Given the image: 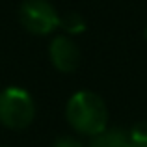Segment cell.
<instances>
[{
  "label": "cell",
  "instance_id": "cell-1",
  "mask_svg": "<svg viewBox=\"0 0 147 147\" xmlns=\"http://www.w3.org/2000/svg\"><path fill=\"white\" fill-rule=\"evenodd\" d=\"M67 121L76 132L86 136H97L106 129L108 110L104 100L93 91H78L67 102Z\"/></svg>",
  "mask_w": 147,
  "mask_h": 147
},
{
  "label": "cell",
  "instance_id": "cell-2",
  "mask_svg": "<svg viewBox=\"0 0 147 147\" xmlns=\"http://www.w3.org/2000/svg\"><path fill=\"white\" fill-rule=\"evenodd\" d=\"M34 100L21 88H7L0 93V121L9 129H26L34 121Z\"/></svg>",
  "mask_w": 147,
  "mask_h": 147
},
{
  "label": "cell",
  "instance_id": "cell-3",
  "mask_svg": "<svg viewBox=\"0 0 147 147\" xmlns=\"http://www.w3.org/2000/svg\"><path fill=\"white\" fill-rule=\"evenodd\" d=\"M21 22L28 32L47 36L60 26V15L47 0H26L19 9Z\"/></svg>",
  "mask_w": 147,
  "mask_h": 147
},
{
  "label": "cell",
  "instance_id": "cell-4",
  "mask_svg": "<svg viewBox=\"0 0 147 147\" xmlns=\"http://www.w3.org/2000/svg\"><path fill=\"white\" fill-rule=\"evenodd\" d=\"M50 60L54 67L61 73H73L80 65V50L73 39L65 36H58L50 43Z\"/></svg>",
  "mask_w": 147,
  "mask_h": 147
},
{
  "label": "cell",
  "instance_id": "cell-5",
  "mask_svg": "<svg viewBox=\"0 0 147 147\" xmlns=\"http://www.w3.org/2000/svg\"><path fill=\"white\" fill-rule=\"evenodd\" d=\"M90 147H132L129 132L123 129H104L100 134L93 136Z\"/></svg>",
  "mask_w": 147,
  "mask_h": 147
},
{
  "label": "cell",
  "instance_id": "cell-6",
  "mask_svg": "<svg viewBox=\"0 0 147 147\" xmlns=\"http://www.w3.org/2000/svg\"><path fill=\"white\" fill-rule=\"evenodd\" d=\"M60 26L65 30L67 34H73V36H78L86 30V21H84L82 15L75 13V11H69L63 17H60Z\"/></svg>",
  "mask_w": 147,
  "mask_h": 147
},
{
  "label": "cell",
  "instance_id": "cell-7",
  "mask_svg": "<svg viewBox=\"0 0 147 147\" xmlns=\"http://www.w3.org/2000/svg\"><path fill=\"white\" fill-rule=\"evenodd\" d=\"M130 145L132 147H147V121H140L129 130Z\"/></svg>",
  "mask_w": 147,
  "mask_h": 147
},
{
  "label": "cell",
  "instance_id": "cell-8",
  "mask_svg": "<svg viewBox=\"0 0 147 147\" xmlns=\"http://www.w3.org/2000/svg\"><path fill=\"white\" fill-rule=\"evenodd\" d=\"M52 147H82V144H80L78 140H75V138H71V136H61L54 142Z\"/></svg>",
  "mask_w": 147,
  "mask_h": 147
},
{
  "label": "cell",
  "instance_id": "cell-9",
  "mask_svg": "<svg viewBox=\"0 0 147 147\" xmlns=\"http://www.w3.org/2000/svg\"><path fill=\"white\" fill-rule=\"evenodd\" d=\"M145 37H147V26H145Z\"/></svg>",
  "mask_w": 147,
  "mask_h": 147
}]
</instances>
